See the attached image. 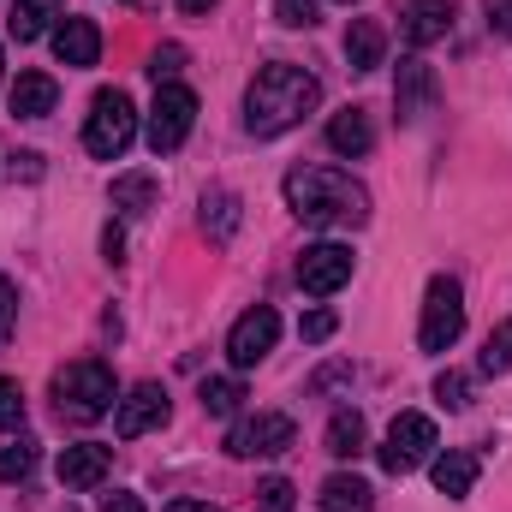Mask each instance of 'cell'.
<instances>
[{
  "instance_id": "obj_1",
  "label": "cell",
  "mask_w": 512,
  "mask_h": 512,
  "mask_svg": "<svg viewBox=\"0 0 512 512\" xmlns=\"http://www.w3.org/2000/svg\"><path fill=\"white\" fill-rule=\"evenodd\" d=\"M286 209L316 233H340V227L370 221V191L340 167H292L286 173Z\"/></svg>"
},
{
  "instance_id": "obj_2",
  "label": "cell",
  "mask_w": 512,
  "mask_h": 512,
  "mask_svg": "<svg viewBox=\"0 0 512 512\" xmlns=\"http://www.w3.org/2000/svg\"><path fill=\"white\" fill-rule=\"evenodd\" d=\"M322 102L316 72L292 66V60H268L245 90V131L251 137H280V131L304 126V114Z\"/></svg>"
},
{
  "instance_id": "obj_3",
  "label": "cell",
  "mask_w": 512,
  "mask_h": 512,
  "mask_svg": "<svg viewBox=\"0 0 512 512\" xmlns=\"http://www.w3.org/2000/svg\"><path fill=\"white\" fill-rule=\"evenodd\" d=\"M114 405H120V393H114V370H108V364L78 358V364L54 370V411H60V417L96 423V417H108Z\"/></svg>"
},
{
  "instance_id": "obj_4",
  "label": "cell",
  "mask_w": 512,
  "mask_h": 512,
  "mask_svg": "<svg viewBox=\"0 0 512 512\" xmlns=\"http://www.w3.org/2000/svg\"><path fill=\"white\" fill-rule=\"evenodd\" d=\"M131 137H137V108H131L126 90H102L96 102H90V120H84V149L96 155V161H120L131 149Z\"/></svg>"
},
{
  "instance_id": "obj_5",
  "label": "cell",
  "mask_w": 512,
  "mask_h": 512,
  "mask_svg": "<svg viewBox=\"0 0 512 512\" xmlns=\"http://www.w3.org/2000/svg\"><path fill=\"white\" fill-rule=\"evenodd\" d=\"M459 334H465V292H459L453 274H435L429 292H423L417 346H423V352H447V346H459Z\"/></svg>"
},
{
  "instance_id": "obj_6",
  "label": "cell",
  "mask_w": 512,
  "mask_h": 512,
  "mask_svg": "<svg viewBox=\"0 0 512 512\" xmlns=\"http://www.w3.org/2000/svg\"><path fill=\"white\" fill-rule=\"evenodd\" d=\"M298 447V423L286 411H256V417H239L227 429V453L233 459H280Z\"/></svg>"
},
{
  "instance_id": "obj_7",
  "label": "cell",
  "mask_w": 512,
  "mask_h": 512,
  "mask_svg": "<svg viewBox=\"0 0 512 512\" xmlns=\"http://www.w3.org/2000/svg\"><path fill=\"white\" fill-rule=\"evenodd\" d=\"M191 126H197V96H191L185 84H155L149 126H143L149 149H155V155H173V149L191 137Z\"/></svg>"
},
{
  "instance_id": "obj_8",
  "label": "cell",
  "mask_w": 512,
  "mask_h": 512,
  "mask_svg": "<svg viewBox=\"0 0 512 512\" xmlns=\"http://www.w3.org/2000/svg\"><path fill=\"white\" fill-rule=\"evenodd\" d=\"M435 423L423 417V411H399L393 417V429H387L382 441V471H393V477H405V471H417V465H429L435 459Z\"/></svg>"
},
{
  "instance_id": "obj_9",
  "label": "cell",
  "mask_w": 512,
  "mask_h": 512,
  "mask_svg": "<svg viewBox=\"0 0 512 512\" xmlns=\"http://www.w3.org/2000/svg\"><path fill=\"white\" fill-rule=\"evenodd\" d=\"M352 268H358V256L346 245H334V239H322V245H304V256H298V286L310 298H334L352 280Z\"/></svg>"
},
{
  "instance_id": "obj_10",
  "label": "cell",
  "mask_w": 512,
  "mask_h": 512,
  "mask_svg": "<svg viewBox=\"0 0 512 512\" xmlns=\"http://www.w3.org/2000/svg\"><path fill=\"white\" fill-rule=\"evenodd\" d=\"M274 340H280V316H274L268 304H256V310H245V316L233 322V334H227V358H233L239 370H251V364H262V358L274 352Z\"/></svg>"
},
{
  "instance_id": "obj_11",
  "label": "cell",
  "mask_w": 512,
  "mask_h": 512,
  "mask_svg": "<svg viewBox=\"0 0 512 512\" xmlns=\"http://www.w3.org/2000/svg\"><path fill=\"white\" fill-rule=\"evenodd\" d=\"M167 411H173V405H167V387H161V382H137L126 399L114 405V429H120V441H137V435L161 429V423H167Z\"/></svg>"
},
{
  "instance_id": "obj_12",
  "label": "cell",
  "mask_w": 512,
  "mask_h": 512,
  "mask_svg": "<svg viewBox=\"0 0 512 512\" xmlns=\"http://www.w3.org/2000/svg\"><path fill=\"white\" fill-rule=\"evenodd\" d=\"M60 489H96V483H108V471H114V447H102V441H78V447H66L60 453Z\"/></svg>"
},
{
  "instance_id": "obj_13",
  "label": "cell",
  "mask_w": 512,
  "mask_h": 512,
  "mask_svg": "<svg viewBox=\"0 0 512 512\" xmlns=\"http://www.w3.org/2000/svg\"><path fill=\"white\" fill-rule=\"evenodd\" d=\"M393 102H399V120L411 126V120H423L429 108H435V72L411 54V60H399V84H393Z\"/></svg>"
},
{
  "instance_id": "obj_14",
  "label": "cell",
  "mask_w": 512,
  "mask_h": 512,
  "mask_svg": "<svg viewBox=\"0 0 512 512\" xmlns=\"http://www.w3.org/2000/svg\"><path fill=\"white\" fill-rule=\"evenodd\" d=\"M54 54H60V66H96L102 60V30L90 18H60L54 24Z\"/></svg>"
},
{
  "instance_id": "obj_15",
  "label": "cell",
  "mask_w": 512,
  "mask_h": 512,
  "mask_svg": "<svg viewBox=\"0 0 512 512\" xmlns=\"http://www.w3.org/2000/svg\"><path fill=\"white\" fill-rule=\"evenodd\" d=\"M399 30H405V42H411V48L441 42V36L453 30V0H411V6H405V18H399Z\"/></svg>"
},
{
  "instance_id": "obj_16",
  "label": "cell",
  "mask_w": 512,
  "mask_h": 512,
  "mask_svg": "<svg viewBox=\"0 0 512 512\" xmlns=\"http://www.w3.org/2000/svg\"><path fill=\"white\" fill-rule=\"evenodd\" d=\"M54 102H60V84L48 72H18V84H12V114L18 120H48Z\"/></svg>"
},
{
  "instance_id": "obj_17",
  "label": "cell",
  "mask_w": 512,
  "mask_h": 512,
  "mask_svg": "<svg viewBox=\"0 0 512 512\" xmlns=\"http://www.w3.org/2000/svg\"><path fill=\"white\" fill-rule=\"evenodd\" d=\"M429 477H435V489L447 495V501H465L471 489H477V453H435L429 459Z\"/></svg>"
},
{
  "instance_id": "obj_18",
  "label": "cell",
  "mask_w": 512,
  "mask_h": 512,
  "mask_svg": "<svg viewBox=\"0 0 512 512\" xmlns=\"http://www.w3.org/2000/svg\"><path fill=\"white\" fill-rule=\"evenodd\" d=\"M328 149H334V155H352V161L370 155V149H376V126H370V114H364V108L334 114V120H328Z\"/></svg>"
},
{
  "instance_id": "obj_19",
  "label": "cell",
  "mask_w": 512,
  "mask_h": 512,
  "mask_svg": "<svg viewBox=\"0 0 512 512\" xmlns=\"http://www.w3.org/2000/svg\"><path fill=\"white\" fill-rule=\"evenodd\" d=\"M387 54V36L376 18H352V30H346V66L352 72H376Z\"/></svg>"
},
{
  "instance_id": "obj_20",
  "label": "cell",
  "mask_w": 512,
  "mask_h": 512,
  "mask_svg": "<svg viewBox=\"0 0 512 512\" xmlns=\"http://www.w3.org/2000/svg\"><path fill=\"white\" fill-rule=\"evenodd\" d=\"M54 18H66V0H18L12 18H6V30H12L18 42H36V36L54 30Z\"/></svg>"
},
{
  "instance_id": "obj_21",
  "label": "cell",
  "mask_w": 512,
  "mask_h": 512,
  "mask_svg": "<svg viewBox=\"0 0 512 512\" xmlns=\"http://www.w3.org/2000/svg\"><path fill=\"white\" fill-rule=\"evenodd\" d=\"M155 197H161V185H155L149 173H120V179H114V191H108V203H114L126 221H143V215L155 209Z\"/></svg>"
},
{
  "instance_id": "obj_22",
  "label": "cell",
  "mask_w": 512,
  "mask_h": 512,
  "mask_svg": "<svg viewBox=\"0 0 512 512\" xmlns=\"http://www.w3.org/2000/svg\"><path fill=\"white\" fill-rule=\"evenodd\" d=\"M239 221H245L239 191H209V197H203V233H209L215 245H227V239L239 233Z\"/></svg>"
},
{
  "instance_id": "obj_23",
  "label": "cell",
  "mask_w": 512,
  "mask_h": 512,
  "mask_svg": "<svg viewBox=\"0 0 512 512\" xmlns=\"http://www.w3.org/2000/svg\"><path fill=\"white\" fill-rule=\"evenodd\" d=\"M316 507L322 512H370L376 507V489H370L364 477H346V471H340V477L322 483V501H316Z\"/></svg>"
},
{
  "instance_id": "obj_24",
  "label": "cell",
  "mask_w": 512,
  "mask_h": 512,
  "mask_svg": "<svg viewBox=\"0 0 512 512\" xmlns=\"http://www.w3.org/2000/svg\"><path fill=\"white\" fill-rule=\"evenodd\" d=\"M328 453L334 459H358L364 453V417L358 411H334L328 417Z\"/></svg>"
},
{
  "instance_id": "obj_25",
  "label": "cell",
  "mask_w": 512,
  "mask_h": 512,
  "mask_svg": "<svg viewBox=\"0 0 512 512\" xmlns=\"http://www.w3.org/2000/svg\"><path fill=\"white\" fill-rule=\"evenodd\" d=\"M239 405H245V382L239 376H209L203 382V411L209 417H233Z\"/></svg>"
},
{
  "instance_id": "obj_26",
  "label": "cell",
  "mask_w": 512,
  "mask_h": 512,
  "mask_svg": "<svg viewBox=\"0 0 512 512\" xmlns=\"http://www.w3.org/2000/svg\"><path fill=\"white\" fill-rule=\"evenodd\" d=\"M30 471H36V441H24V435L6 441L0 447V483H24Z\"/></svg>"
},
{
  "instance_id": "obj_27",
  "label": "cell",
  "mask_w": 512,
  "mask_h": 512,
  "mask_svg": "<svg viewBox=\"0 0 512 512\" xmlns=\"http://www.w3.org/2000/svg\"><path fill=\"white\" fill-rule=\"evenodd\" d=\"M512 370V322H501L483 346V376H507Z\"/></svg>"
},
{
  "instance_id": "obj_28",
  "label": "cell",
  "mask_w": 512,
  "mask_h": 512,
  "mask_svg": "<svg viewBox=\"0 0 512 512\" xmlns=\"http://www.w3.org/2000/svg\"><path fill=\"white\" fill-rule=\"evenodd\" d=\"M274 18H280L286 30H310V24L322 18V6H316V0H274Z\"/></svg>"
},
{
  "instance_id": "obj_29",
  "label": "cell",
  "mask_w": 512,
  "mask_h": 512,
  "mask_svg": "<svg viewBox=\"0 0 512 512\" xmlns=\"http://www.w3.org/2000/svg\"><path fill=\"white\" fill-rule=\"evenodd\" d=\"M0 429H24V387L0 376Z\"/></svg>"
},
{
  "instance_id": "obj_30",
  "label": "cell",
  "mask_w": 512,
  "mask_h": 512,
  "mask_svg": "<svg viewBox=\"0 0 512 512\" xmlns=\"http://www.w3.org/2000/svg\"><path fill=\"white\" fill-rule=\"evenodd\" d=\"M179 66H185V48H179V42H167V48H155V54H149V78H155V84H173V78H179Z\"/></svg>"
},
{
  "instance_id": "obj_31",
  "label": "cell",
  "mask_w": 512,
  "mask_h": 512,
  "mask_svg": "<svg viewBox=\"0 0 512 512\" xmlns=\"http://www.w3.org/2000/svg\"><path fill=\"white\" fill-rule=\"evenodd\" d=\"M435 399H441L447 411H465V405H471V382H465L459 370H447V376H435Z\"/></svg>"
},
{
  "instance_id": "obj_32",
  "label": "cell",
  "mask_w": 512,
  "mask_h": 512,
  "mask_svg": "<svg viewBox=\"0 0 512 512\" xmlns=\"http://www.w3.org/2000/svg\"><path fill=\"white\" fill-rule=\"evenodd\" d=\"M292 495H298V489H292L286 477H268V483L256 489V512H292Z\"/></svg>"
},
{
  "instance_id": "obj_33",
  "label": "cell",
  "mask_w": 512,
  "mask_h": 512,
  "mask_svg": "<svg viewBox=\"0 0 512 512\" xmlns=\"http://www.w3.org/2000/svg\"><path fill=\"white\" fill-rule=\"evenodd\" d=\"M334 328H340V316H334V310H310V316H304V322H298V334H304V340H310V346H322V340H328V334H334Z\"/></svg>"
},
{
  "instance_id": "obj_34",
  "label": "cell",
  "mask_w": 512,
  "mask_h": 512,
  "mask_svg": "<svg viewBox=\"0 0 512 512\" xmlns=\"http://www.w3.org/2000/svg\"><path fill=\"white\" fill-rule=\"evenodd\" d=\"M12 328H18V292H12V280L0 274V352H6V340H12Z\"/></svg>"
},
{
  "instance_id": "obj_35",
  "label": "cell",
  "mask_w": 512,
  "mask_h": 512,
  "mask_svg": "<svg viewBox=\"0 0 512 512\" xmlns=\"http://www.w3.org/2000/svg\"><path fill=\"white\" fill-rule=\"evenodd\" d=\"M102 256H108V262H126V233H120V221L102 227Z\"/></svg>"
},
{
  "instance_id": "obj_36",
  "label": "cell",
  "mask_w": 512,
  "mask_h": 512,
  "mask_svg": "<svg viewBox=\"0 0 512 512\" xmlns=\"http://www.w3.org/2000/svg\"><path fill=\"white\" fill-rule=\"evenodd\" d=\"M12 179H42V155L36 149H18L12 155Z\"/></svg>"
},
{
  "instance_id": "obj_37",
  "label": "cell",
  "mask_w": 512,
  "mask_h": 512,
  "mask_svg": "<svg viewBox=\"0 0 512 512\" xmlns=\"http://www.w3.org/2000/svg\"><path fill=\"white\" fill-rule=\"evenodd\" d=\"M489 24H495L501 36H512V0H489Z\"/></svg>"
},
{
  "instance_id": "obj_38",
  "label": "cell",
  "mask_w": 512,
  "mask_h": 512,
  "mask_svg": "<svg viewBox=\"0 0 512 512\" xmlns=\"http://www.w3.org/2000/svg\"><path fill=\"white\" fill-rule=\"evenodd\" d=\"M102 512H143V501H137V495H120V489H114V495L102 501Z\"/></svg>"
},
{
  "instance_id": "obj_39",
  "label": "cell",
  "mask_w": 512,
  "mask_h": 512,
  "mask_svg": "<svg viewBox=\"0 0 512 512\" xmlns=\"http://www.w3.org/2000/svg\"><path fill=\"white\" fill-rule=\"evenodd\" d=\"M167 512H221V507H209V501H173Z\"/></svg>"
},
{
  "instance_id": "obj_40",
  "label": "cell",
  "mask_w": 512,
  "mask_h": 512,
  "mask_svg": "<svg viewBox=\"0 0 512 512\" xmlns=\"http://www.w3.org/2000/svg\"><path fill=\"white\" fill-rule=\"evenodd\" d=\"M215 0H179V12H209Z\"/></svg>"
},
{
  "instance_id": "obj_41",
  "label": "cell",
  "mask_w": 512,
  "mask_h": 512,
  "mask_svg": "<svg viewBox=\"0 0 512 512\" xmlns=\"http://www.w3.org/2000/svg\"><path fill=\"white\" fill-rule=\"evenodd\" d=\"M340 6H352V0H340Z\"/></svg>"
}]
</instances>
